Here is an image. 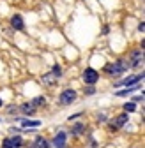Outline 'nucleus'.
<instances>
[{"mask_svg":"<svg viewBox=\"0 0 145 148\" xmlns=\"http://www.w3.org/2000/svg\"><path fill=\"white\" fill-rule=\"evenodd\" d=\"M97 79H99L97 71H94V69H85V72H83V81L87 85H94Z\"/></svg>","mask_w":145,"mask_h":148,"instance_id":"7ed1b4c3","label":"nucleus"},{"mask_svg":"<svg viewBox=\"0 0 145 148\" xmlns=\"http://www.w3.org/2000/svg\"><path fill=\"white\" fill-rule=\"evenodd\" d=\"M83 131H85V125H83V123H76L75 127H72V134H76V136L81 134Z\"/></svg>","mask_w":145,"mask_h":148,"instance_id":"2eb2a0df","label":"nucleus"},{"mask_svg":"<svg viewBox=\"0 0 145 148\" xmlns=\"http://www.w3.org/2000/svg\"><path fill=\"white\" fill-rule=\"evenodd\" d=\"M75 101H76V92L75 90L67 88V90H64L60 94V104L62 106H69L71 102H75Z\"/></svg>","mask_w":145,"mask_h":148,"instance_id":"f03ea898","label":"nucleus"},{"mask_svg":"<svg viewBox=\"0 0 145 148\" xmlns=\"http://www.w3.org/2000/svg\"><path fill=\"white\" fill-rule=\"evenodd\" d=\"M25 115H34L35 113V106L32 104V102H25V104H21V108H20Z\"/></svg>","mask_w":145,"mask_h":148,"instance_id":"f8f14e48","label":"nucleus"},{"mask_svg":"<svg viewBox=\"0 0 145 148\" xmlns=\"http://www.w3.org/2000/svg\"><path fill=\"white\" fill-rule=\"evenodd\" d=\"M44 102H46V99H44V97H35V99L32 101V104H34L35 108H37V106H43Z\"/></svg>","mask_w":145,"mask_h":148,"instance_id":"f3484780","label":"nucleus"},{"mask_svg":"<svg viewBox=\"0 0 145 148\" xmlns=\"http://www.w3.org/2000/svg\"><path fill=\"white\" fill-rule=\"evenodd\" d=\"M11 25H12L16 30H23V18H21L20 14H14V16L11 18Z\"/></svg>","mask_w":145,"mask_h":148,"instance_id":"1a4fd4ad","label":"nucleus"},{"mask_svg":"<svg viewBox=\"0 0 145 148\" xmlns=\"http://www.w3.org/2000/svg\"><path fill=\"white\" fill-rule=\"evenodd\" d=\"M135 109H136V104L135 102H126L124 104V111H126V113H133Z\"/></svg>","mask_w":145,"mask_h":148,"instance_id":"dca6fc26","label":"nucleus"},{"mask_svg":"<svg viewBox=\"0 0 145 148\" xmlns=\"http://www.w3.org/2000/svg\"><path fill=\"white\" fill-rule=\"evenodd\" d=\"M142 62H143V49H136V51H133V53H131V60H129L131 67H138Z\"/></svg>","mask_w":145,"mask_h":148,"instance_id":"39448f33","label":"nucleus"},{"mask_svg":"<svg viewBox=\"0 0 145 148\" xmlns=\"http://www.w3.org/2000/svg\"><path fill=\"white\" fill-rule=\"evenodd\" d=\"M57 79H59V78H57L53 72H48V74H44V76H43V83H44V85H48V86L55 85V83H57Z\"/></svg>","mask_w":145,"mask_h":148,"instance_id":"9b49d317","label":"nucleus"},{"mask_svg":"<svg viewBox=\"0 0 145 148\" xmlns=\"http://www.w3.org/2000/svg\"><path fill=\"white\" fill-rule=\"evenodd\" d=\"M126 122H128V113H122V115L113 118V122L110 123V129H112V131H117V129H120Z\"/></svg>","mask_w":145,"mask_h":148,"instance_id":"20e7f679","label":"nucleus"},{"mask_svg":"<svg viewBox=\"0 0 145 148\" xmlns=\"http://www.w3.org/2000/svg\"><path fill=\"white\" fill-rule=\"evenodd\" d=\"M34 146H37V148H46V146H48V141H46L44 138L37 136V138H35V141H34Z\"/></svg>","mask_w":145,"mask_h":148,"instance_id":"ddd939ff","label":"nucleus"},{"mask_svg":"<svg viewBox=\"0 0 145 148\" xmlns=\"http://www.w3.org/2000/svg\"><path fill=\"white\" fill-rule=\"evenodd\" d=\"M51 72H53V74H55V76L59 78V76H60V67H59V65H55V67H53V71H51Z\"/></svg>","mask_w":145,"mask_h":148,"instance_id":"6ab92c4d","label":"nucleus"},{"mask_svg":"<svg viewBox=\"0 0 145 148\" xmlns=\"http://www.w3.org/2000/svg\"><path fill=\"white\" fill-rule=\"evenodd\" d=\"M128 69H131V64H129V60H117L113 65H106V72H110V74H113V76H117V74H122L124 71H128Z\"/></svg>","mask_w":145,"mask_h":148,"instance_id":"f257e3e1","label":"nucleus"},{"mask_svg":"<svg viewBox=\"0 0 145 148\" xmlns=\"http://www.w3.org/2000/svg\"><path fill=\"white\" fill-rule=\"evenodd\" d=\"M66 141H67V134L66 132H57V136L53 138V145H55L57 148L66 146Z\"/></svg>","mask_w":145,"mask_h":148,"instance_id":"6e6552de","label":"nucleus"},{"mask_svg":"<svg viewBox=\"0 0 145 148\" xmlns=\"http://www.w3.org/2000/svg\"><path fill=\"white\" fill-rule=\"evenodd\" d=\"M138 30H140V32H142V34H143V30H145V25H143V21H142V23H140V25H138Z\"/></svg>","mask_w":145,"mask_h":148,"instance_id":"412c9836","label":"nucleus"},{"mask_svg":"<svg viewBox=\"0 0 145 148\" xmlns=\"http://www.w3.org/2000/svg\"><path fill=\"white\" fill-rule=\"evenodd\" d=\"M142 79H143V74H136V76H129V78H126V79L119 81L117 86H120V85H124V86H131V85H135V83H140Z\"/></svg>","mask_w":145,"mask_h":148,"instance_id":"423d86ee","label":"nucleus"},{"mask_svg":"<svg viewBox=\"0 0 145 148\" xmlns=\"http://www.w3.org/2000/svg\"><path fill=\"white\" fill-rule=\"evenodd\" d=\"M136 90H140V85H138V83H135V85H131V86H126V90L117 92V95H119V97H124V95L133 94V92H136Z\"/></svg>","mask_w":145,"mask_h":148,"instance_id":"9d476101","label":"nucleus"},{"mask_svg":"<svg viewBox=\"0 0 145 148\" xmlns=\"http://www.w3.org/2000/svg\"><path fill=\"white\" fill-rule=\"evenodd\" d=\"M41 125V122H37V120H21V127H39Z\"/></svg>","mask_w":145,"mask_h":148,"instance_id":"4468645a","label":"nucleus"},{"mask_svg":"<svg viewBox=\"0 0 145 148\" xmlns=\"http://www.w3.org/2000/svg\"><path fill=\"white\" fill-rule=\"evenodd\" d=\"M97 122H106V115H99L97 116Z\"/></svg>","mask_w":145,"mask_h":148,"instance_id":"aec40b11","label":"nucleus"},{"mask_svg":"<svg viewBox=\"0 0 145 148\" xmlns=\"http://www.w3.org/2000/svg\"><path fill=\"white\" fill-rule=\"evenodd\" d=\"M2 145H4L6 148H18V146H21V138H20V136H12V138H6Z\"/></svg>","mask_w":145,"mask_h":148,"instance_id":"0eeeda50","label":"nucleus"},{"mask_svg":"<svg viewBox=\"0 0 145 148\" xmlns=\"http://www.w3.org/2000/svg\"><path fill=\"white\" fill-rule=\"evenodd\" d=\"M94 92H96V88H94L92 85H90L88 88H85V94H87V95H92V94H94Z\"/></svg>","mask_w":145,"mask_h":148,"instance_id":"a211bd4d","label":"nucleus"},{"mask_svg":"<svg viewBox=\"0 0 145 148\" xmlns=\"http://www.w3.org/2000/svg\"><path fill=\"white\" fill-rule=\"evenodd\" d=\"M135 101H136V102H138V101H143V94H142V95H136Z\"/></svg>","mask_w":145,"mask_h":148,"instance_id":"4be33fe9","label":"nucleus"},{"mask_svg":"<svg viewBox=\"0 0 145 148\" xmlns=\"http://www.w3.org/2000/svg\"><path fill=\"white\" fill-rule=\"evenodd\" d=\"M0 106H2V99H0Z\"/></svg>","mask_w":145,"mask_h":148,"instance_id":"5701e85b","label":"nucleus"}]
</instances>
